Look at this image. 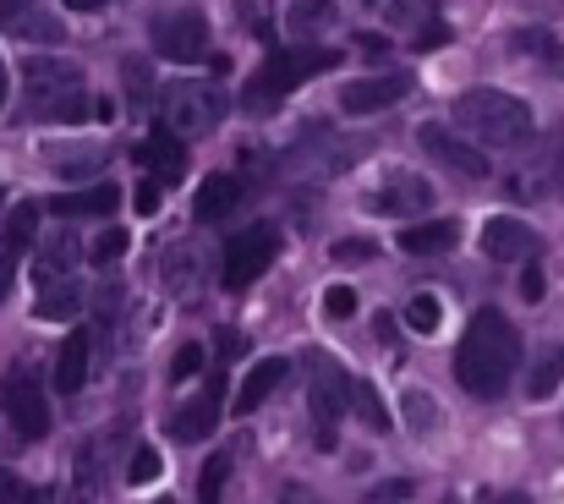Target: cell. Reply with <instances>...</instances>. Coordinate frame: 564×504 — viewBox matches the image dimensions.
Segmentation results:
<instances>
[{
	"label": "cell",
	"instance_id": "cell-20",
	"mask_svg": "<svg viewBox=\"0 0 564 504\" xmlns=\"http://www.w3.org/2000/svg\"><path fill=\"white\" fill-rule=\"evenodd\" d=\"M241 203V181L236 175H208L203 186H197V203H192V219H203V225H214V219H225L230 208Z\"/></svg>",
	"mask_w": 564,
	"mask_h": 504
},
{
	"label": "cell",
	"instance_id": "cell-7",
	"mask_svg": "<svg viewBox=\"0 0 564 504\" xmlns=\"http://www.w3.org/2000/svg\"><path fill=\"white\" fill-rule=\"evenodd\" d=\"M280 258V230L274 225H252L241 236L225 242V291H247L258 275H269V264Z\"/></svg>",
	"mask_w": 564,
	"mask_h": 504
},
{
	"label": "cell",
	"instance_id": "cell-46",
	"mask_svg": "<svg viewBox=\"0 0 564 504\" xmlns=\"http://www.w3.org/2000/svg\"><path fill=\"white\" fill-rule=\"evenodd\" d=\"M72 11H94V6H105V0H66Z\"/></svg>",
	"mask_w": 564,
	"mask_h": 504
},
{
	"label": "cell",
	"instance_id": "cell-8",
	"mask_svg": "<svg viewBox=\"0 0 564 504\" xmlns=\"http://www.w3.org/2000/svg\"><path fill=\"white\" fill-rule=\"evenodd\" d=\"M351 373L335 367V362H313V378H307V400H313V422H318V444L329 450L335 444V422L346 417V400H351Z\"/></svg>",
	"mask_w": 564,
	"mask_h": 504
},
{
	"label": "cell",
	"instance_id": "cell-37",
	"mask_svg": "<svg viewBox=\"0 0 564 504\" xmlns=\"http://www.w3.org/2000/svg\"><path fill=\"white\" fill-rule=\"evenodd\" d=\"M127 242H132L127 230H105V236H94V247H88V258H94V264H116V258L127 253Z\"/></svg>",
	"mask_w": 564,
	"mask_h": 504
},
{
	"label": "cell",
	"instance_id": "cell-26",
	"mask_svg": "<svg viewBox=\"0 0 564 504\" xmlns=\"http://www.w3.org/2000/svg\"><path fill=\"white\" fill-rule=\"evenodd\" d=\"M438 324H444V302H438L433 291H416V297L405 302V330H416V335H438Z\"/></svg>",
	"mask_w": 564,
	"mask_h": 504
},
{
	"label": "cell",
	"instance_id": "cell-19",
	"mask_svg": "<svg viewBox=\"0 0 564 504\" xmlns=\"http://www.w3.org/2000/svg\"><path fill=\"white\" fill-rule=\"evenodd\" d=\"M455 242H460V225H455V219H427V225L400 230V253H411V258H438V253H449Z\"/></svg>",
	"mask_w": 564,
	"mask_h": 504
},
{
	"label": "cell",
	"instance_id": "cell-10",
	"mask_svg": "<svg viewBox=\"0 0 564 504\" xmlns=\"http://www.w3.org/2000/svg\"><path fill=\"white\" fill-rule=\"evenodd\" d=\"M482 253L499 258V264H532L543 253V236L527 219H516V214H494L482 225Z\"/></svg>",
	"mask_w": 564,
	"mask_h": 504
},
{
	"label": "cell",
	"instance_id": "cell-48",
	"mask_svg": "<svg viewBox=\"0 0 564 504\" xmlns=\"http://www.w3.org/2000/svg\"><path fill=\"white\" fill-rule=\"evenodd\" d=\"M499 504H532V500H527V494H505Z\"/></svg>",
	"mask_w": 564,
	"mask_h": 504
},
{
	"label": "cell",
	"instance_id": "cell-27",
	"mask_svg": "<svg viewBox=\"0 0 564 504\" xmlns=\"http://www.w3.org/2000/svg\"><path fill=\"white\" fill-rule=\"evenodd\" d=\"M400 406H405V428H411L416 439H427V433L438 428V400H433L427 389H405Z\"/></svg>",
	"mask_w": 564,
	"mask_h": 504
},
{
	"label": "cell",
	"instance_id": "cell-21",
	"mask_svg": "<svg viewBox=\"0 0 564 504\" xmlns=\"http://www.w3.org/2000/svg\"><path fill=\"white\" fill-rule=\"evenodd\" d=\"M77 258H83L77 236H50V242L39 247V258H33V280H39V286H55V280H66V275L77 269Z\"/></svg>",
	"mask_w": 564,
	"mask_h": 504
},
{
	"label": "cell",
	"instance_id": "cell-18",
	"mask_svg": "<svg viewBox=\"0 0 564 504\" xmlns=\"http://www.w3.org/2000/svg\"><path fill=\"white\" fill-rule=\"evenodd\" d=\"M88 384V330H72L55 351V389L61 395H77Z\"/></svg>",
	"mask_w": 564,
	"mask_h": 504
},
{
	"label": "cell",
	"instance_id": "cell-13",
	"mask_svg": "<svg viewBox=\"0 0 564 504\" xmlns=\"http://www.w3.org/2000/svg\"><path fill=\"white\" fill-rule=\"evenodd\" d=\"M405 94H411V72H378V77H357V83L340 88V110L346 116H373V110H389Z\"/></svg>",
	"mask_w": 564,
	"mask_h": 504
},
{
	"label": "cell",
	"instance_id": "cell-1",
	"mask_svg": "<svg viewBox=\"0 0 564 504\" xmlns=\"http://www.w3.org/2000/svg\"><path fill=\"white\" fill-rule=\"evenodd\" d=\"M516 362H521V335L516 324L499 313V308H477L466 335L455 345V384L477 400H499L516 378Z\"/></svg>",
	"mask_w": 564,
	"mask_h": 504
},
{
	"label": "cell",
	"instance_id": "cell-49",
	"mask_svg": "<svg viewBox=\"0 0 564 504\" xmlns=\"http://www.w3.org/2000/svg\"><path fill=\"white\" fill-rule=\"evenodd\" d=\"M33 504H39V500H33Z\"/></svg>",
	"mask_w": 564,
	"mask_h": 504
},
{
	"label": "cell",
	"instance_id": "cell-42",
	"mask_svg": "<svg viewBox=\"0 0 564 504\" xmlns=\"http://www.w3.org/2000/svg\"><path fill=\"white\" fill-rule=\"evenodd\" d=\"M543 291H549L543 269H527V280H521V297H527V302H543Z\"/></svg>",
	"mask_w": 564,
	"mask_h": 504
},
{
	"label": "cell",
	"instance_id": "cell-16",
	"mask_svg": "<svg viewBox=\"0 0 564 504\" xmlns=\"http://www.w3.org/2000/svg\"><path fill=\"white\" fill-rule=\"evenodd\" d=\"M138 160L149 165V175H154V181L176 186V181L187 175V149H182V132H171V127H154V132L143 138Z\"/></svg>",
	"mask_w": 564,
	"mask_h": 504
},
{
	"label": "cell",
	"instance_id": "cell-17",
	"mask_svg": "<svg viewBox=\"0 0 564 504\" xmlns=\"http://www.w3.org/2000/svg\"><path fill=\"white\" fill-rule=\"evenodd\" d=\"M285 373H291V362L285 356H263L247 378H241V395H236V417H252L280 384H285Z\"/></svg>",
	"mask_w": 564,
	"mask_h": 504
},
{
	"label": "cell",
	"instance_id": "cell-5",
	"mask_svg": "<svg viewBox=\"0 0 564 504\" xmlns=\"http://www.w3.org/2000/svg\"><path fill=\"white\" fill-rule=\"evenodd\" d=\"M160 110H165V127L182 132V138H208L219 121H225V94L214 83H165L160 94Z\"/></svg>",
	"mask_w": 564,
	"mask_h": 504
},
{
	"label": "cell",
	"instance_id": "cell-11",
	"mask_svg": "<svg viewBox=\"0 0 564 504\" xmlns=\"http://www.w3.org/2000/svg\"><path fill=\"white\" fill-rule=\"evenodd\" d=\"M219 417H225V373H208V384L176 411L171 433H176L182 444H197V439H208V433L219 428Z\"/></svg>",
	"mask_w": 564,
	"mask_h": 504
},
{
	"label": "cell",
	"instance_id": "cell-23",
	"mask_svg": "<svg viewBox=\"0 0 564 504\" xmlns=\"http://www.w3.org/2000/svg\"><path fill=\"white\" fill-rule=\"evenodd\" d=\"M99 489H105L99 444H83V455H77V472H72V504H99Z\"/></svg>",
	"mask_w": 564,
	"mask_h": 504
},
{
	"label": "cell",
	"instance_id": "cell-22",
	"mask_svg": "<svg viewBox=\"0 0 564 504\" xmlns=\"http://www.w3.org/2000/svg\"><path fill=\"white\" fill-rule=\"evenodd\" d=\"M116 208H121V192H116V186H88V192L55 197V214H61V219H105V214H116Z\"/></svg>",
	"mask_w": 564,
	"mask_h": 504
},
{
	"label": "cell",
	"instance_id": "cell-44",
	"mask_svg": "<svg viewBox=\"0 0 564 504\" xmlns=\"http://www.w3.org/2000/svg\"><path fill=\"white\" fill-rule=\"evenodd\" d=\"M22 11H33V0H0V28H11Z\"/></svg>",
	"mask_w": 564,
	"mask_h": 504
},
{
	"label": "cell",
	"instance_id": "cell-29",
	"mask_svg": "<svg viewBox=\"0 0 564 504\" xmlns=\"http://www.w3.org/2000/svg\"><path fill=\"white\" fill-rule=\"evenodd\" d=\"M510 50H521V55H543L549 66H564V50L554 33H543V28H521V33H510Z\"/></svg>",
	"mask_w": 564,
	"mask_h": 504
},
{
	"label": "cell",
	"instance_id": "cell-33",
	"mask_svg": "<svg viewBox=\"0 0 564 504\" xmlns=\"http://www.w3.org/2000/svg\"><path fill=\"white\" fill-rule=\"evenodd\" d=\"M154 478H160V450H154V444H138V450H132V467H127V483H132V489H149Z\"/></svg>",
	"mask_w": 564,
	"mask_h": 504
},
{
	"label": "cell",
	"instance_id": "cell-31",
	"mask_svg": "<svg viewBox=\"0 0 564 504\" xmlns=\"http://www.w3.org/2000/svg\"><path fill=\"white\" fill-rule=\"evenodd\" d=\"M433 11H438V0H383V22H394V28H416Z\"/></svg>",
	"mask_w": 564,
	"mask_h": 504
},
{
	"label": "cell",
	"instance_id": "cell-14",
	"mask_svg": "<svg viewBox=\"0 0 564 504\" xmlns=\"http://www.w3.org/2000/svg\"><path fill=\"white\" fill-rule=\"evenodd\" d=\"M416 143H422V154H433L438 165L455 170V175H466V181H482V175H488V160L477 154V143L455 138L449 127H422V132H416Z\"/></svg>",
	"mask_w": 564,
	"mask_h": 504
},
{
	"label": "cell",
	"instance_id": "cell-45",
	"mask_svg": "<svg viewBox=\"0 0 564 504\" xmlns=\"http://www.w3.org/2000/svg\"><path fill=\"white\" fill-rule=\"evenodd\" d=\"M444 39H449L444 28H422V33H416V50H433V44H444Z\"/></svg>",
	"mask_w": 564,
	"mask_h": 504
},
{
	"label": "cell",
	"instance_id": "cell-28",
	"mask_svg": "<svg viewBox=\"0 0 564 504\" xmlns=\"http://www.w3.org/2000/svg\"><path fill=\"white\" fill-rule=\"evenodd\" d=\"M230 467H236V450H219V455H208V467H203V478H197V504H219Z\"/></svg>",
	"mask_w": 564,
	"mask_h": 504
},
{
	"label": "cell",
	"instance_id": "cell-15",
	"mask_svg": "<svg viewBox=\"0 0 564 504\" xmlns=\"http://www.w3.org/2000/svg\"><path fill=\"white\" fill-rule=\"evenodd\" d=\"M33 236H39V208H33V203H17V208L6 214V230H0V302H6L11 275H17L22 253L33 247Z\"/></svg>",
	"mask_w": 564,
	"mask_h": 504
},
{
	"label": "cell",
	"instance_id": "cell-38",
	"mask_svg": "<svg viewBox=\"0 0 564 504\" xmlns=\"http://www.w3.org/2000/svg\"><path fill=\"white\" fill-rule=\"evenodd\" d=\"M357 313V291L351 286H329L324 291V319H351Z\"/></svg>",
	"mask_w": 564,
	"mask_h": 504
},
{
	"label": "cell",
	"instance_id": "cell-24",
	"mask_svg": "<svg viewBox=\"0 0 564 504\" xmlns=\"http://www.w3.org/2000/svg\"><path fill=\"white\" fill-rule=\"evenodd\" d=\"M105 160H110V149H99V143H88V149H50V165H55V175H94V170H105Z\"/></svg>",
	"mask_w": 564,
	"mask_h": 504
},
{
	"label": "cell",
	"instance_id": "cell-41",
	"mask_svg": "<svg viewBox=\"0 0 564 504\" xmlns=\"http://www.w3.org/2000/svg\"><path fill=\"white\" fill-rule=\"evenodd\" d=\"M197 367H203V345H182L176 362H171V378H192Z\"/></svg>",
	"mask_w": 564,
	"mask_h": 504
},
{
	"label": "cell",
	"instance_id": "cell-12",
	"mask_svg": "<svg viewBox=\"0 0 564 504\" xmlns=\"http://www.w3.org/2000/svg\"><path fill=\"white\" fill-rule=\"evenodd\" d=\"M427 203H433V186L422 181V175H411V170H394V175H383L373 186V197H368V208L383 214V219H405V214H427Z\"/></svg>",
	"mask_w": 564,
	"mask_h": 504
},
{
	"label": "cell",
	"instance_id": "cell-43",
	"mask_svg": "<svg viewBox=\"0 0 564 504\" xmlns=\"http://www.w3.org/2000/svg\"><path fill=\"white\" fill-rule=\"evenodd\" d=\"M394 500H411V483H383V489H373V504H394Z\"/></svg>",
	"mask_w": 564,
	"mask_h": 504
},
{
	"label": "cell",
	"instance_id": "cell-30",
	"mask_svg": "<svg viewBox=\"0 0 564 504\" xmlns=\"http://www.w3.org/2000/svg\"><path fill=\"white\" fill-rule=\"evenodd\" d=\"M77 302H83V291H77L72 280H55V286L39 297V319H77Z\"/></svg>",
	"mask_w": 564,
	"mask_h": 504
},
{
	"label": "cell",
	"instance_id": "cell-35",
	"mask_svg": "<svg viewBox=\"0 0 564 504\" xmlns=\"http://www.w3.org/2000/svg\"><path fill=\"white\" fill-rule=\"evenodd\" d=\"M11 28H17V33H22V39H50V44H55V39H61V22H55V17H39V11H33V17H28V11H22V17H17V22H11Z\"/></svg>",
	"mask_w": 564,
	"mask_h": 504
},
{
	"label": "cell",
	"instance_id": "cell-36",
	"mask_svg": "<svg viewBox=\"0 0 564 504\" xmlns=\"http://www.w3.org/2000/svg\"><path fill=\"white\" fill-rule=\"evenodd\" d=\"M121 72H127V88H132V110H143V105H149V66H143L138 55H127Z\"/></svg>",
	"mask_w": 564,
	"mask_h": 504
},
{
	"label": "cell",
	"instance_id": "cell-9",
	"mask_svg": "<svg viewBox=\"0 0 564 504\" xmlns=\"http://www.w3.org/2000/svg\"><path fill=\"white\" fill-rule=\"evenodd\" d=\"M149 39H154V50L165 55V61H203L208 55V17L203 11H160L154 17V28H149Z\"/></svg>",
	"mask_w": 564,
	"mask_h": 504
},
{
	"label": "cell",
	"instance_id": "cell-40",
	"mask_svg": "<svg viewBox=\"0 0 564 504\" xmlns=\"http://www.w3.org/2000/svg\"><path fill=\"white\" fill-rule=\"evenodd\" d=\"M132 208H138V214H160V181H154V175H149V181H138Z\"/></svg>",
	"mask_w": 564,
	"mask_h": 504
},
{
	"label": "cell",
	"instance_id": "cell-25",
	"mask_svg": "<svg viewBox=\"0 0 564 504\" xmlns=\"http://www.w3.org/2000/svg\"><path fill=\"white\" fill-rule=\"evenodd\" d=\"M560 384H564V345H549V351L538 356L532 378H527V395H532V400H549Z\"/></svg>",
	"mask_w": 564,
	"mask_h": 504
},
{
	"label": "cell",
	"instance_id": "cell-6",
	"mask_svg": "<svg viewBox=\"0 0 564 504\" xmlns=\"http://www.w3.org/2000/svg\"><path fill=\"white\" fill-rule=\"evenodd\" d=\"M0 411H6V422H11L17 439H28V444L44 439V433H50V400H44L39 373H28V367L6 373V378H0Z\"/></svg>",
	"mask_w": 564,
	"mask_h": 504
},
{
	"label": "cell",
	"instance_id": "cell-4",
	"mask_svg": "<svg viewBox=\"0 0 564 504\" xmlns=\"http://www.w3.org/2000/svg\"><path fill=\"white\" fill-rule=\"evenodd\" d=\"M329 66H340V55L335 50H313V44H296V50H274L263 66H258V77L247 83V110L252 116H269L291 88H302V83H313V77H324Z\"/></svg>",
	"mask_w": 564,
	"mask_h": 504
},
{
	"label": "cell",
	"instance_id": "cell-3",
	"mask_svg": "<svg viewBox=\"0 0 564 504\" xmlns=\"http://www.w3.org/2000/svg\"><path fill=\"white\" fill-rule=\"evenodd\" d=\"M455 127L488 149H516L532 138V105L505 88H466L455 99Z\"/></svg>",
	"mask_w": 564,
	"mask_h": 504
},
{
	"label": "cell",
	"instance_id": "cell-34",
	"mask_svg": "<svg viewBox=\"0 0 564 504\" xmlns=\"http://www.w3.org/2000/svg\"><path fill=\"white\" fill-rule=\"evenodd\" d=\"M373 242H368V236H346V242H335V247H329V258H335V264H373Z\"/></svg>",
	"mask_w": 564,
	"mask_h": 504
},
{
	"label": "cell",
	"instance_id": "cell-50",
	"mask_svg": "<svg viewBox=\"0 0 564 504\" xmlns=\"http://www.w3.org/2000/svg\"><path fill=\"white\" fill-rule=\"evenodd\" d=\"M165 504H171V500H165Z\"/></svg>",
	"mask_w": 564,
	"mask_h": 504
},
{
	"label": "cell",
	"instance_id": "cell-47",
	"mask_svg": "<svg viewBox=\"0 0 564 504\" xmlns=\"http://www.w3.org/2000/svg\"><path fill=\"white\" fill-rule=\"evenodd\" d=\"M0 110H6V61H0Z\"/></svg>",
	"mask_w": 564,
	"mask_h": 504
},
{
	"label": "cell",
	"instance_id": "cell-2",
	"mask_svg": "<svg viewBox=\"0 0 564 504\" xmlns=\"http://www.w3.org/2000/svg\"><path fill=\"white\" fill-rule=\"evenodd\" d=\"M22 105H28V121H88L94 116V99H88V83L72 61H28L22 66Z\"/></svg>",
	"mask_w": 564,
	"mask_h": 504
},
{
	"label": "cell",
	"instance_id": "cell-39",
	"mask_svg": "<svg viewBox=\"0 0 564 504\" xmlns=\"http://www.w3.org/2000/svg\"><path fill=\"white\" fill-rule=\"evenodd\" d=\"M318 17H329V0H296L291 6V22L296 28H318Z\"/></svg>",
	"mask_w": 564,
	"mask_h": 504
},
{
	"label": "cell",
	"instance_id": "cell-32",
	"mask_svg": "<svg viewBox=\"0 0 564 504\" xmlns=\"http://www.w3.org/2000/svg\"><path fill=\"white\" fill-rule=\"evenodd\" d=\"M351 400H357V411H362V422H368L373 433L389 428V411H383V400H378V389L368 384V378H357V384H351Z\"/></svg>",
	"mask_w": 564,
	"mask_h": 504
}]
</instances>
